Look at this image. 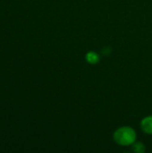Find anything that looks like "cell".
<instances>
[{
  "label": "cell",
  "mask_w": 152,
  "mask_h": 153,
  "mask_svg": "<svg viewBox=\"0 0 152 153\" xmlns=\"http://www.w3.org/2000/svg\"><path fill=\"white\" fill-rule=\"evenodd\" d=\"M114 142L120 146H132L136 142V131L131 126H121L113 134Z\"/></svg>",
  "instance_id": "6da1fadb"
},
{
  "label": "cell",
  "mask_w": 152,
  "mask_h": 153,
  "mask_svg": "<svg viewBox=\"0 0 152 153\" xmlns=\"http://www.w3.org/2000/svg\"><path fill=\"white\" fill-rule=\"evenodd\" d=\"M140 126L143 133L152 135V115L143 117L141 121Z\"/></svg>",
  "instance_id": "7a4b0ae2"
},
{
  "label": "cell",
  "mask_w": 152,
  "mask_h": 153,
  "mask_svg": "<svg viewBox=\"0 0 152 153\" xmlns=\"http://www.w3.org/2000/svg\"><path fill=\"white\" fill-rule=\"evenodd\" d=\"M85 59L90 65H96L100 61V56L95 51H89L85 55Z\"/></svg>",
  "instance_id": "3957f363"
},
{
  "label": "cell",
  "mask_w": 152,
  "mask_h": 153,
  "mask_svg": "<svg viewBox=\"0 0 152 153\" xmlns=\"http://www.w3.org/2000/svg\"><path fill=\"white\" fill-rule=\"evenodd\" d=\"M132 151L135 153H144L146 152V146L142 142H135L132 144Z\"/></svg>",
  "instance_id": "277c9868"
}]
</instances>
